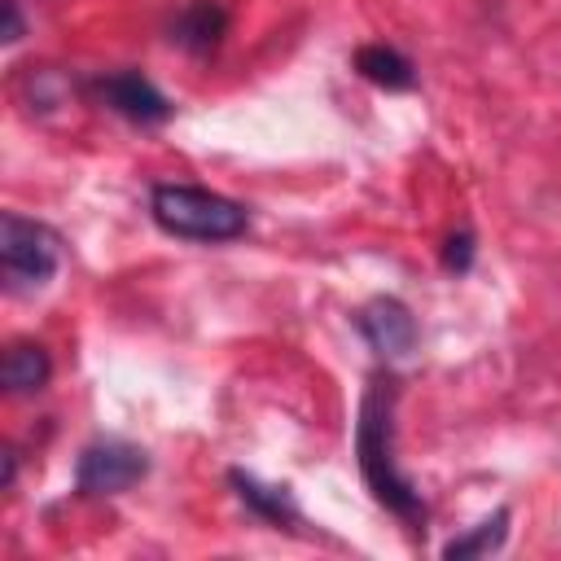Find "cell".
Masks as SVG:
<instances>
[{"label":"cell","mask_w":561,"mask_h":561,"mask_svg":"<svg viewBox=\"0 0 561 561\" xmlns=\"http://www.w3.org/2000/svg\"><path fill=\"white\" fill-rule=\"evenodd\" d=\"M394 408H399V381L390 373H377L359 399L355 460H359V473H364V486L373 491V500L390 517H399L408 530H425L430 508L394 456Z\"/></svg>","instance_id":"6da1fadb"},{"label":"cell","mask_w":561,"mask_h":561,"mask_svg":"<svg viewBox=\"0 0 561 561\" xmlns=\"http://www.w3.org/2000/svg\"><path fill=\"white\" fill-rule=\"evenodd\" d=\"M149 215L167 237L197 241V245H224L245 237L250 210L215 188L184 184V180H162L149 188Z\"/></svg>","instance_id":"7a4b0ae2"},{"label":"cell","mask_w":561,"mask_h":561,"mask_svg":"<svg viewBox=\"0 0 561 561\" xmlns=\"http://www.w3.org/2000/svg\"><path fill=\"white\" fill-rule=\"evenodd\" d=\"M0 263H4V285L13 294H39L61 267V237L39 219L4 210V219H0Z\"/></svg>","instance_id":"3957f363"},{"label":"cell","mask_w":561,"mask_h":561,"mask_svg":"<svg viewBox=\"0 0 561 561\" xmlns=\"http://www.w3.org/2000/svg\"><path fill=\"white\" fill-rule=\"evenodd\" d=\"M145 473H149V456H145L136 443L96 438V443H88V447L79 451V460H75V491L88 495V500L123 495V491H131Z\"/></svg>","instance_id":"277c9868"},{"label":"cell","mask_w":561,"mask_h":561,"mask_svg":"<svg viewBox=\"0 0 561 561\" xmlns=\"http://www.w3.org/2000/svg\"><path fill=\"white\" fill-rule=\"evenodd\" d=\"M355 329H359V337H364L386 364L408 359V355L416 351V342H421V324H416L412 307L399 302V298H390V294L364 302V307L355 311Z\"/></svg>","instance_id":"5b68a950"},{"label":"cell","mask_w":561,"mask_h":561,"mask_svg":"<svg viewBox=\"0 0 561 561\" xmlns=\"http://www.w3.org/2000/svg\"><path fill=\"white\" fill-rule=\"evenodd\" d=\"M92 92L105 110L123 114L127 123H140V127H153V123H167L171 118V101L162 96V88L153 79H145L140 70H110L101 79H92Z\"/></svg>","instance_id":"8992f818"},{"label":"cell","mask_w":561,"mask_h":561,"mask_svg":"<svg viewBox=\"0 0 561 561\" xmlns=\"http://www.w3.org/2000/svg\"><path fill=\"white\" fill-rule=\"evenodd\" d=\"M224 35H228V9L219 0H188L171 22V39L193 57L215 53Z\"/></svg>","instance_id":"52a82bcc"},{"label":"cell","mask_w":561,"mask_h":561,"mask_svg":"<svg viewBox=\"0 0 561 561\" xmlns=\"http://www.w3.org/2000/svg\"><path fill=\"white\" fill-rule=\"evenodd\" d=\"M228 486H232V495L259 517V522H267V526H294V522H302V513H298V504H294V495H289V486H272V482H259L254 473H245V469H232L228 473Z\"/></svg>","instance_id":"ba28073f"},{"label":"cell","mask_w":561,"mask_h":561,"mask_svg":"<svg viewBox=\"0 0 561 561\" xmlns=\"http://www.w3.org/2000/svg\"><path fill=\"white\" fill-rule=\"evenodd\" d=\"M355 70H359L368 83L386 88V92H408V88H416V66H412V57L399 53L394 44H364V48H355Z\"/></svg>","instance_id":"9c48e42d"},{"label":"cell","mask_w":561,"mask_h":561,"mask_svg":"<svg viewBox=\"0 0 561 561\" xmlns=\"http://www.w3.org/2000/svg\"><path fill=\"white\" fill-rule=\"evenodd\" d=\"M0 377H4L9 394H39L48 386V377H53V355L39 342H13L4 351Z\"/></svg>","instance_id":"30bf717a"},{"label":"cell","mask_w":561,"mask_h":561,"mask_svg":"<svg viewBox=\"0 0 561 561\" xmlns=\"http://www.w3.org/2000/svg\"><path fill=\"white\" fill-rule=\"evenodd\" d=\"M508 522H513V513H508V504H500L495 513H486L482 522H473L465 535L447 539L443 543V557L447 561H465V557H491V552H500L508 543Z\"/></svg>","instance_id":"8fae6325"},{"label":"cell","mask_w":561,"mask_h":561,"mask_svg":"<svg viewBox=\"0 0 561 561\" xmlns=\"http://www.w3.org/2000/svg\"><path fill=\"white\" fill-rule=\"evenodd\" d=\"M443 267L456 272V276H465V272L473 267V232H469V228H460V232L447 237V245H443Z\"/></svg>","instance_id":"7c38bea8"},{"label":"cell","mask_w":561,"mask_h":561,"mask_svg":"<svg viewBox=\"0 0 561 561\" xmlns=\"http://www.w3.org/2000/svg\"><path fill=\"white\" fill-rule=\"evenodd\" d=\"M4 13H9V22H4V44H18V39H22V9H18V0H4Z\"/></svg>","instance_id":"4fadbf2b"}]
</instances>
